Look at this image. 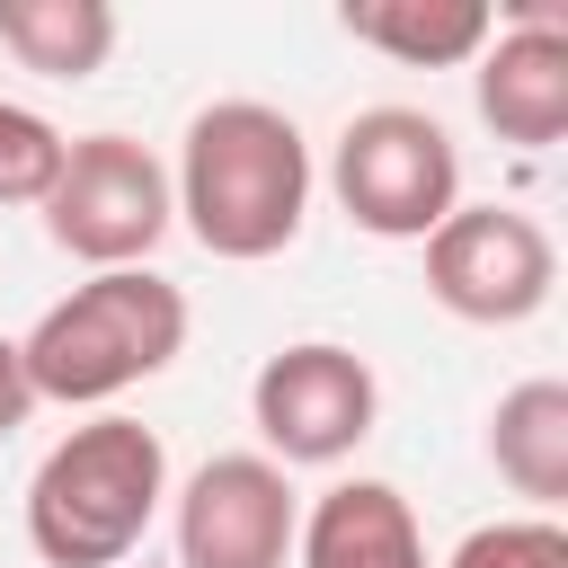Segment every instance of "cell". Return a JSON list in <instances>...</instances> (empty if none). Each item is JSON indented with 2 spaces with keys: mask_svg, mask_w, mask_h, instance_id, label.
<instances>
[{
  "mask_svg": "<svg viewBox=\"0 0 568 568\" xmlns=\"http://www.w3.org/2000/svg\"><path fill=\"white\" fill-rule=\"evenodd\" d=\"M169 204L186 213L195 248H213L231 266H257V257L293 248V231L311 213V142H302V124L284 106H266V98H213L186 124Z\"/></svg>",
  "mask_w": 568,
  "mask_h": 568,
  "instance_id": "obj_1",
  "label": "cell"
},
{
  "mask_svg": "<svg viewBox=\"0 0 568 568\" xmlns=\"http://www.w3.org/2000/svg\"><path fill=\"white\" fill-rule=\"evenodd\" d=\"M186 346V293L151 266H115V275H89L71 284L27 337H18V373L36 399H62V408H98L151 373H169Z\"/></svg>",
  "mask_w": 568,
  "mask_h": 568,
  "instance_id": "obj_2",
  "label": "cell"
},
{
  "mask_svg": "<svg viewBox=\"0 0 568 568\" xmlns=\"http://www.w3.org/2000/svg\"><path fill=\"white\" fill-rule=\"evenodd\" d=\"M169 497V453L142 417H89L71 426L36 479H27V541L44 568H115L142 550L151 515Z\"/></svg>",
  "mask_w": 568,
  "mask_h": 568,
  "instance_id": "obj_3",
  "label": "cell"
},
{
  "mask_svg": "<svg viewBox=\"0 0 568 568\" xmlns=\"http://www.w3.org/2000/svg\"><path fill=\"white\" fill-rule=\"evenodd\" d=\"M328 186L346 204L355 231L373 240H426L453 204H462V151L426 106H364L337 133Z\"/></svg>",
  "mask_w": 568,
  "mask_h": 568,
  "instance_id": "obj_4",
  "label": "cell"
},
{
  "mask_svg": "<svg viewBox=\"0 0 568 568\" xmlns=\"http://www.w3.org/2000/svg\"><path fill=\"white\" fill-rule=\"evenodd\" d=\"M169 169L133 142V133H80L62 142V178L44 195V231L62 257L115 275V266H142L169 231Z\"/></svg>",
  "mask_w": 568,
  "mask_h": 568,
  "instance_id": "obj_5",
  "label": "cell"
},
{
  "mask_svg": "<svg viewBox=\"0 0 568 568\" xmlns=\"http://www.w3.org/2000/svg\"><path fill=\"white\" fill-rule=\"evenodd\" d=\"M550 284H559V248L524 204H453L426 231V293L453 320L515 328L550 302Z\"/></svg>",
  "mask_w": 568,
  "mask_h": 568,
  "instance_id": "obj_6",
  "label": "cell"
},
{
  "mask_svg": "<svg viewBox=\"0 0 568 568\" xmlns=\"http://www.w3.org/2000/svg\"><path fill=\"white\" fill-rule=\"evenodd\" d=\"M248 417H257L275 470H284V462L328 470V462H346V453L373 435L382 390H373V364H364L355 346L302 337V346H284V355L257 364V382H248Z\"/></svg>",
  "mask_w": 568,
  "mask_h": 568,
  "instance_id": "obj_7",
  "label": "cell"
},
{
  "mask_svg": "<svg viewBox=\"0 0 568 568\" xmlns=\"http://www.w3.org/2000/svg\"><path fill=\"white\" fill-rule=\"evenodd\" d=\"M293 532V479L266 453H213L178 488V568H284Z\"/></svg>",
  "mask_w": 568,
  "mask_h": 568,
  "instance_id": "obj_8",
  "label": "cell"
},
{
  "mask_svg": "<svg viewBox=\"0 0 568 568\" xmlns=\"http://www.w3.org/2000/svg\"><path fill=\"white\" fill-rule=\"evenodd\" d=\"M479 124L515 151H550L568 133V18L550 0L515 9V27L479 44Z\"/></svg>",
  "mask_w": 568,
  "mask_h": 568,
  "instance_id": "obj_9",
  "label": "cell"
},
{
  "mask_svg": "<svg viewBox=\"0 0 568 568\" xmlns=\"http://www.w3.org/2000/svg\"><path fill=\"white\" fill-rule=\"evenodd\" d=\"M302 568H426V532L390 479H337L293 532Z\"/></svg>",
  "mask_w": 568,
  "mask_h": 568,
  "instance_id": "obj_10",
  "label": "cell"
},
{
  "mask_svg": "<svg viewBox=\"0 0 568 568\" xmlns=\"http://www.w3.org/2000/svg\"><path fill=\"white\" fill-rule=\"evenodd\" d=\"M337 27H346L355 44H373V53H390V62H417V71L470 62V53L497 36L488 0H346Z\"/></svg>",
  "mask_w": 568,
  "mask_h": 568,
  "instance_id": "obj_11",
  "label": "cell"
},
{
  "mask_svg": "<svg viewBox=\"0 0 568 568\" xmlns=\"http://www.w3.org/2000/svg\"><path fill=\"white\" fill-rule=\"evenodd\" d=\"M488 462L515 497L532 506H559L568 497V382H515L488 417Z\"/></svg>",
  "mask_w": 568,
  "mask_h": 568,
  "instance_id": "obj_12",
  "label": "cell"
},
{
  "mask_svg": "<svg viewBox=\"0 0 568 568\" xmlns=\"http://www.w3.org/2000/svg\"><path fill=\"white\" fill-rule=\"evenodd\" d=\"M0 44L18 53V71L89 80L115 53V9L106 0H0Z\"/></svg>",
  "mask_w": 568,
  "mask_h": 568,
  "instance_id": "obj_13",
  "label": "cell"
},
{
  "mask_svg": "<svg viewBox=\"0 0 568 568\" xmlns=\"http://www.w3.org/2000/svg\"><path fill=\"white\" fill-rule=\"evenodd\" d=\"M53 178H62V133L36 106L0 98V204H44Z\"/></svg>",
  "mask_w": 568,
  "mask_h": 568,
  "instance_id": "obj_14",
  "label": "cell"
},
{
  "mask_svg": "<svg viewBox=\"0 0 568 568\" xmlns=\"http://www.w3.org/2000/svg\"><path fill=\"white\" fill-rule=\"evenodd\" d=\"M453 568H568V532L550 515H515V524H479Z\"/></svg>",
  "mask_w": 568,
  "mask_h": 568,
  "instance_id": "obj_15",
  "label": "cell"
},
{
  "mask_svg": "<svg viewBox=\"0 0 568 568\" xmlns=\"http://www.w3.org/2000/svg\"><path fill=\"white\" fill-rule=\"evenodd\" d=\"M27 408H36V390H27V373H18V337H0V435L27 426Z\"/></svg>",
  "mask_w": 568,
  "mask_h": 568,
  "instance_id": "obj_16",
  "label": "cell"
}]
</instances>
